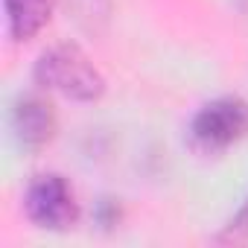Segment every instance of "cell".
<instances>
[{
  "label": "cell",
  "mask_w": 248,
  "mask_h": 248,
  "mask_svg": "<svg viewBox=\"0 0 248 248\" xmlns=\"http://www.w3.org/2000/svg\"><path fill=\"white\" fill-rule=\"evenodd\" d=\"M56 129V117L50 105L38 96H24L12 108V132L27 149H38L53 138Z\"/></svg>",
  "instance_id": "obj_4"
},
{
  "label": "cell",
  "mask_w": 248,
  "mask_h": 248,
  "mask_svg": "<svg viewBox=\"0 0 248 248\" xmlns=\"http://www.w3.org/2000/svg\"><path fill=\"white\" fill-rule=\"evenodd\" d=\"M9 35L15 41H27L44 30L50 21V0H3Z\"/></svg>",
  "instance_id": "obj_5"
},
{
  "label": "cell",
  "mask_w": 248,
  "mask_h": 248,
  "mask_svg": "<svg viewBox=\"0 0 248 248\" xmlns=\"http://www.w3.org/2000/svg\"><path fill=\"white\" fill-rule=\"evenodd\" d=\"M35 79H38V85L59 91L79 102L96 99L105 88L93 62L73 44H59V47H50L47 53H41V59L35 62Z\"/></svg>",
  "instance_id": "obj_1"
},
{
  "label": "cell",
  "mask_w": 248,
  "mask_h": 248,
  "mask_svg": "<svg viewBox=\"0 0 248 248\" xmlns=\"http://www.w3.org/2000/svg\"><path fill=\"white\" fill-rule=\"evenodd\" d=\"M24 207H27V216L38 228H47V231L70 228L76 222V213H79L70 184L62 175H53V172L50 175H38L27 187Z\"/></svg>",
  "instance_id": "obj_3"
},
{
  "label": "cell",
  "mask_w": 248,
  "mask_h": 248,
  "mask_svg": "<svg viewBox=\"0 0 248 248\" xmlns=\"http://www.w3.org/2000/svg\"><path fill=\"white\" fill-rule=\"evenodd\" d=\"M193 138L204 149H225L248 132V102L239 96H219L199 108L190 126Z\"/></svg>",
  "instance_id": "obj_2"
}]
</instances>
